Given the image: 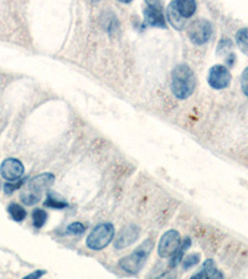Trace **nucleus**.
Segmentation results:
<instances>
[{"instance_id": "f257e3e1", "label": "nucleus", "mask_w": 248, "mask_h": 279, "mask_svg": "<svg viewBox=\"0 0 248 279\" xmlns=\"http://www.w3.org/2000/svg\"><path fill=\"white\" fill-rule=\"evenodd\" d=\"M196 78L188 65H178L171 75V89L176 98L186 99L194 93Z\"/></svg>"}, {"instance_id": "f03ea898", "label": "nucleus", "mask_w": 248, "mask_h": 279, "mask_svg": "<svg viewBox=\"0 0 248 279\" xmlns=\"http://www.w3.org/2000/svg\"><path fill=\"white\" fill-rule=\"evenodd\" d=\"M54 179L55 177L50 172L38 175V177L31 179L24 188V191L21 192V201L27 206L35 205L36 202L40 201L44 190L52 185Z\"/></svg>"}, {"instance_id": "7ed1b4c3", "label": "nucleus", "mask_w": 248, "mask_h": 279, "mask_svg": "<svg viewBox=\"0 0 248 279\" xmlns=\"http://www.w3.org/2000/svg\"><path fill=\"white\" fill-rule=\"evenodd\" d=\"M153 247H154V243H153L152 239H147L146 242H143V245H140L136 248L134 252L130 253L129 256L124 257V258H122L119 261V267L127 273L136 274L138 272H140V269L146 264Z\"/></svg>"}, {"instance_id": "20e7f679", "label": "nucleus", "mask_w": 248, "mask_h": 279, "mask_svg": "<svg viewBox=\"0 0 248 279\" xmlns=\"http://www.w3.org/2000/svg\"><path fill=\"white\" fill-rule=\"evenodd\" d=\"M114 237V227L112 223H101L96 226L87 237V247L93 251L103 250L112 242Z\"/></svg>"}, {"instance_id": "39448f33", "label": "nucleus", "mask_w": 248, "mask_h": 279, "mask_svg": "<svg viewBox=\"0 0 248 279\" xmlns=\"http://www.w3.org/2000/svg\"><path fill=\"white\" fill-rule=\"evenodd\" d=\"M212 35V25L208 20L199 19L194 21L189 27V38L194 44L202 45L207 43Z\"/></svg>"}, {"instance_id": "423d86ee", "label": "nucleus", "mask_w": 248, "mask_h": 279, "mask_svg": "<svg viewBox=\"0 0 248 279\" xmlns=\"http://www.w3.org/2000/svg\"><path fill=\"white\" fill-rule=\"evenodd\" d=\"M180 242L181 238L178 231L170 230L168 232H165L163 234V237H161L160 242H159L158 245L159 256L163 257V258L171 257L176 252L178 248H179Z\"/></svg>"}, {"instance_id": "0eeeda50", "label": "nucleus", "mask_w": 248, "mask_h": 279, "mask_svg": "<svg viewBox=\"0 0 248 279\" xmlns=\"http://www.w3.org/2000/svg\"><path fill=\"white\" fill-rule=\"evenodd\" d=\"M208 85L214 89H224L227 88L231 83V74L227 67L222 65H216L211 67L208 72Z\"/></svg>"}, {"instance_id": "6e6552de", "label": "nucleus", "mask_w": 248, "mask_h": 279, "mask_svg": "<svg viewBox=\"0 0 248 279\" xmlns=\"http://www.w3.org/2000/svg\"><path fill=\"white\" fill-rule=\"evenodd\" d=\"M24 174V165L20 160L15 158H8L0 165V175L3 179L14 183L18 181Z\"/></svg>"}, {"instance_id": "1a4fd4ad", "label": "nucleus", "mask_w": 248, "mask_h": 279, "mask_svg": "<svg viewBox=\"0 0 248 279\" xmlns=\"http://www.w3.org/2000/svg\"><path fill=\"white\" fill-rule=\"evenodd\" d=\"M139 233H140V231H139V228L136 227V226H127V227H124L123 230L118 233L114 246H116V248H118V250H123V248L128 247V246L134 243L136 239H138Z\"/></svg>"}, {"instance_id": "9d476101", "label": "nucleus", "mask_w": 248, "mask_h": 279, "mask_svg": "<svg viewBox=\"0 0 248 279\" xmlns=\"http://www.w3.org/2000/svg\"><path fill=\"white\" fill-rule=\"evenodd\" d=\"M144 20L148 25L157 27H166L165 18L163 15V10L154 9V8L147 7L144 10Z\"/></svg>"}, {"instance_id": "9b49d317", "label": "nucleus", "mask_w": 248, "mask_h": 279, "mask_svg": "<svg viewBox=\"0 0 248 279\" xmlns=\"http://www.w3.org/2000/svg\"><path fill=\"white\" fill-rule=\"evenodd\" d=\"M166 18H168V21L171 24V26H174L176 30H183L185 27V19L180 15L174 2L170 3L168 9H166Z\"/></svg>"}, {"instance_id": "f8f14e48", "label": "nucleus", "mask_w": 248, "mask_h": 279, "mask_svg": "<svg viewBox=\"0 0 248 279\" xmlns=\"http://www.w3.org/2000/svg\"><path fill=\"white\" fill-rule=\"evenodd\" d=\"M192 278H224V274L217 269L216 264H215L212 259H207V261H205V263H203L201 272L194 274Z\"/></svg>"}, {"instance_id": "ddd939ff", "label": "nucleus", "mask_w": 248, "mask_h": 279, "mask_svg": "<svg viewBox=\"0 0 248 279\" xmlns=\"http://www.w3.org/2000/svg\"><path fill=\"white\" fill-rule=\"evenodd\" d=\"M176 9L184 19L191 18L196 11V3L195 0H174Z\"/></svg>"}, {"instance_id": "4468645a", "label": "nucleus", "mask_w": 248, "mask_h": 279, "mask_svg": "<svg viewBox=\"0 0 248 279\" xmlns=\"http://www.w3.org/2000/svg\"><path fill=\"white\" fill-rule=\"evenodd\" d=\"M190 246H191V239L189 238V237H186L185 241L183 242V245L179 246V248H178V250H176V252H175L174 255L171 256L172 258H171V261H170V267L174 268V267H176L178 264L180 263L181 259L184 258V253H185L186 251H188V248L190 247Z\"/></svg>"}, {"instance_id": "2eb2a0df", "label": "nucleus", "mask_w": 248, "mask_h": 279, "mask_svg": "<svg viewBox=\"0 0 248 279\" xmlns=\"http://www.w3.org/2000/svg\"><path fill=\"white\" fill-rule=\"evenodd\" d=\"M8 212H9L10 217L16 222L24 221V220L26 219L27 215L26 210H25L23 206L19 205V203H10V205L8 206Z\"/></svg>"}, {"instance_id": "dca6fc26", "label": "nucleus", "mask_w": 248, "mask_h": 279, "mask_svg": "<svg viewBox=\"0 0 248 279\" xmlns=\"http://www.w3.org/2000/svg\"><path fill=\"white\" fill-rule=\"evenodd\" d=\"M236 43L238 45L239 50H241L244 55L248 56V29L247 27L237 31Z\"/></svg>"}, {"instance_id": "f3484780", "label": "nucleus", "mask_w": 248, "mask_h": 279, "mask_svg": "<svg viewBox=\"0 0 248 279\" xmlns=\"http://www.w3.org/2000/svg\"><path fill=\"white\" fill-rule=\"evenodd\" d=\"M44 205L46 206V207L50 208H57V210H61V208H65L67 207V202H66L65 200L62 199H58V197L55 196L54 194H49L46 197V201Z\"/></svg>"}, {"instance_id": "a211bd4d", "label": "nucleus", "mask_w": 248, "mask_h": 279, "mask_svg": "<svg viewBox=\"0 0 248 279\" xmlns=\"http://www.w3.org/2000/svg\"><path fill=\"white\" fill-rule=\"evenodd\" d=\"M32 221L35 228H43L47 221V214L43 208H35L32 211Z\"/></svg>"}, {"instance_id": "6ab92c4d", "label": "nucleus", "mask_w": 248, "mask_h": 279, "mask_svg": "<svg viewBox=\"0 0 248 279\" xmlns=\"http://www.w3.org/2000/svg\"><path fill=\"white\" fill-rule=\"evenodd\" d=\"M199 262H200V255H199V253H196V255L188 256L185 259H184V269H189V268L196 266Z\"/></svg>"}, {"instance_id": "aec40b11", "label": "nucleus", "mask_w": 248, "mask_h": 279, "mask_svg": "<svg viewBox=\"0 0 248 279\" xmlns=\"http://www.w3.org/2000/svg\"><path fill=\"white\" fill-rule=\"evenodd\" d=\"M86 231V226L82 225L81 222H75L67 227V232L72 234H81Z\"/></svg>"}, {"instance_id": "412c9836", "label": "nucleus", "mask_w": 248, "mask_h": 279, "mask_svg": "<svg viewBox=\"0 0 248 279\" xmlns=\"http://www.w3.org/2000/svg\"><path fill=\"white\" fill-rule=\"evenodd\" d=\"M25 181H26V179H24V180H20V179H19L18 180V183L16 184H5V186H4V192L7 195H10V194H13L14 191H15V190H18L19 188H20L21 185H23V184L25 183Z\"/></svg>"}, {"instance_id": "4be33fe9", "label": "nucleus", "mask_w": 248, "mask_h": 279, "mask_svg": "<svg viewBox=\"0 0 248 279\" xmlns=\"http://www.w3.org/2000/svg\"><path fill=\"white\" fill-rule=\"evenodd\" d=\"M232 49V43H231L230 39H222L221 43H220L219 47H217V54L222 55L224 52L227 51V50Z\"/></svg>"}, {"instance_id": "5701e85b", "label": "nucleus", "mask_w": 248, "mask_h": 279, "mask_svg": "<svg viewBox=\"0 0 248 279\" xmlns=\"http://www.w3.org/2000/svg\"><path fill=\"white\" fill-rule=\"evenodd\" d=\"M241 87H242V91H243V93L246 94V96H248V67L243 72H242Z\"/></svg>"}, {"instance_id": "b1692460", "label": "nucleus", "mask_w": 248, "mask_h": 279, "mask_svg": "<svg viewBox=\"0 0 248 279\" xmlns=\"http://www.w3.org/2000/svg\"><path fill=\"white\" fill-rule=\"evenodd\" d=\"M146 2L149 8H154V9H159V10L163 9L160 0H146Z\"/></svg>"}, {"instance_id": "393cba45", "label": "nucleus", "mask_w": 248, "mask_h": 279, "mask_svg": "<svg viewBox=\"0 0 248 279\" xmlns=\"http://www.w3.org/2000/svg\"><path fill=\"white\" fill-rule=\"evenodd\" d=\"M44 274H46V272L45 270H36V272L34 273H31V274H29V275H26V279H34V278H40V277H43Z\"/></svg>"}, {"instance_id": "a878e982", "label": "nucleus", "mask_w": 248, "mask_h": 279, "mask_svg": "<svg viewBox=\"0 0 248 279\" xmlns=\"http://www.w3.org/2000/svg\"><path fill=\"white\" fill-rule=\"evenodd\" d=\"M119 2H121V3H130L132 0H119Z\"/></svg>"}, {"instance_id": "bb28decb", "label": "nucleus", "mask_w": 248, "mask_h": 279, "mask_svg": "<svg viewBox=\"0 0 248 279\" xmlns=\"http://www.w3.org/2000/svg\"><path fill=\"white\" fill-rule=\"evenodd\" d=\"M0 186H2V183H0Z\"/></svg>"}, {"instance_id": "cd10ccee", "label": "nucleus", "mask_w": 248, "mask_h": 279, "mask_svg": "<svg viewBox=\"0 0 248 279\" xmlns=\"http://www.w3.org/2000/svg\"><path fill=\"white\" fill-rule=\"evenodd\" d=\"M96 2H97V0H96Z\"/></svg>"}]
</instances>
